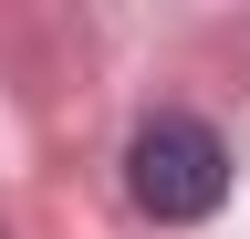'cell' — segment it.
I'll list each match as a JSON object with an SVG mask.
<instances>
[{"label":"cell","mask_w":250,"mask_h":239,"mask_svg":"<svg viewBox=\"0 0 250 239\" xmlns=\"http://www.w3.org/2000/svg\"><path fill=\"white\" fill-rule=\"evenodd\" d=\"M125 198L156 229L219 219V198H229V146H219V125H198V114H146L125 135Z\"/></svg>","instance_id":"6da1fadb"},{"label":"cell","mask_w":250,"mask_h":239,"mask_svg":"<svg viewBox=\"0 0 250 239\" xmlns=\"http://www.w3.org/2000/svg\"><path fill=\"white\" fill-rule=\"evenodd\" d=\"M0 239H11V229H0Z\"/></svg>","instance_id":"7a4b0ae2"}]
</instances>
